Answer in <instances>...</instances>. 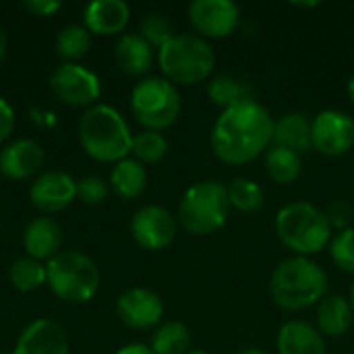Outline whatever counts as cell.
<instances>
[{
	"label": "cell",
	"mask_w": 354,
	"mask_h": 354,
	"mask_svg": "<svg viewBox=\"0 0 354 354\" xmlns=\"http://www.w3.org/2000/svg\"><path fill=\"white\" fill-rule=\"evenodd\" d=\"M274 124L270 110L255 100L241 102L222 110L209 133V145L216 158L228 166H243L266 153L274 143Z\"/></svg>",
	"instance_id": "cell-1"
},
{
	"label": "cell",
	"mask_w": 354,
	"mask_h": 354,
	"mask_svg": "<svg viewBox=\"0 0 354 354\" xmlns=\"http://www.w3.org/2000/svg\"><path fill=\"white\" fill-rule=\"evenodd\" d=\"M270 295L284 311H303L319 305L328 295V276L313 259L295 255L272 272Z\"/></svg>",
	"instance_id": "cell-2"
},
{
	"label": "cell",
	"mask_w": 354,
	"mask_h": 354,
	"mask_svg": "<svg viewBox=\"0 0 354 354\" xmlns=\"http://www.w3.org/2000/svg\"><path fill=\"white\" fill-rule=\"evenodd\" d=\"M79 141L89 158L104 164H116L129 158L133 135L118 110L108 104H95L79 120Z\"/></svg>",
	"instance_id": "cell-3"
},
{
	"label": "cell",
	"mask_w": 354,
	"mask_h": 354,
	"mask_svg": "<svg viewBox=\"0 0 354 354\" xmlns=\"http://www.w3.org/2000/svg\"><path fill=\"white\" fill-rule=\"evenodd\" d=\"M158 62L168 79L174 85H195L205 81L216 66V52L212 44L195 33H174L158 50Z\"/></svg>",
	"instance_id": "cell-4"
},
{
	"label": "cell",
	"mask_w": 354,
	"mask_h": 354,
	"mask_svg": "<svg viewBox=\"0 0 354 354\" xmlns=\"http://www.w3.org/2000/svg\"><path fill=\"white\" fill-rule=\"evenodd\" d=\"M276 232L280 243L299 257L315 255L332 241V226L326 214L307 201H295L280 207Z\"/></svg>",
	"instance_id": "cell-5"
},
{
	"label": "cell",
	"mask_w": 354,
	"mask_h": 354,
	"mask_svg": "<svg viewBox=\"0 0 354 354\" xmlns=\"http://www.w3.org/2000/svg\"><path fill=\"white\" fill-rule=\"evenodd\" d=\"M230 216L228 187L218 180H201L189 187L178 203L180 226L195 234L207 236L218 232Z\"/></svg>",
	"instance_id": "cell-6"
},
{
	"label": "cell",
	"mask_w": 354,
	"mask_h": 354,
	"mask_svg": "<svg viewBox=\"0 0 354 354\" xmlns=\"http://www.w3.org/2000/svg\"><path fill=\"white\" fill-rule=\"evenodd\" d=\"M46 270L50 290L64 303H87L100 288V270L81 251H60L46 263Z\"/></svg>",
	"instance_id": "cell-7"
},
{
	"label": "cell",
	"mask_w": 354,
	"mask_h": 354,
	"mask_svg": "<svg viewBox=\"0 0 354 354\" xmlns=\"http://www.w3.org/2000/svg\"><path fill=\"white\" fill-rule=\"evenodd\" d=\"M131 112L145 131H164L180 116V95L164 77L141 79L131 93Z\"/></svg>",
	"instance_id": "cell-8"
},
{
	"label": "cell",
	"mask_w": 354,
	"mask_h": 354,
	"mask_svg": "<svg viewBox=\"0 0 354 354\" xmlns=\"http://www.w3.org/2000/svg\"><path fill=\"white\" fill-rule=\"evenodd\" d=\"M50 89L66 106L91 108L95 106L102 93V83H100V77L87 66H81L77 62H64L52 73Z\"/></svg>",
	"instance_id": "cell-9"
},
{
	"label": "cell",
	"mask_w": 354,
	"mask_h": 354,
	"mask_svg": "<svg viewBox=\"0 0 354 354\" xmlns=\"http://www.w3.org/2000/svg\"><path fill=\"white\" fill-rule=\"evenodd\" d=\"M311 143L324 156L338 158L354 147V118L342 110H324L311 120Z\"/></svg>",
	"instance_id": "cell-10"
},
{
	"label": "cell",
	"mask_w": 354,
	"mask_h": 354,
	"mask_svg": "<svg viewBox=\"0 0 354 354\" xmlns=\"http://www.w3.org/2000/svg\"><path fill=\"white\" fill-rule=\"evenodd\" d=\"M187 15L193 29L205 39L228 37L241 23V8L232 0H195Z\"/></svg>",
	"instance_id": "cell-11"
},
{
	"label": "cell",
	"mask_w": 354,
	"mask_h": 354,
	"mask_svg": "<svg viewBox=\"0 0 354 354\" xmlns=\"http://www.w3.org/2000/svg\"><path fill=\"white\" fill-rule=\"evenodd\" d=\"M131 234L141 249L162 251L170 247L176 236V220L162 205H145L135 212L131 220Z\"/></svg>",
	"instance_id": "cell-12"
},
{
	"label": "cell",
	"mask_w": 354,
	"mask_h": 354,
	"mask_svg": "<svg viewBox=\"0 0 354 354\" xmlns=\"http://www.w3.org/2000/svg\"><path fill=\"white\" fill-rule=\"evenodd\" d=\"M29 199L44 214L62 212L77 199V180L62 170H48L31 183Z\"/></svg>",
	"instance_id": "cell-13"
},
{
	"label": "cell",
	"mask_w": 354,
	"mask_h": 354,
	"mask_svg": "<svg viewBox=\"0 0 354 354\" xmlns=\"http://www.w3.org/2000/svg\"><path fill=\"white\" fill-rule=\"evenodd\" d=\"M116 313L131 330H151L164 315V303L149 288H129L118 297Z\"/></svg>",
	"instance_id": "cell-14"
},
{
	"label": "cell",
	"mask_w": 354,
	"mask_h": 354,
	"mask_svg": "<svg viewBox=\"0 0 354 354\" xmlns=\"http://www.w3.org/2000/svg\"><path fill=\"white\" fill-rule=\"evenodd\" d=\"M44 162L46 153L33 139H17L0 149V172L8 180H27L35 176Z\"/></svg>",
	"instance_id": "cell-15"
},
{
	"label": "cell",
	"mask_w": 354,
	"mask_h": 354,
	"mask_svg": "<svg viewBox=\"0 0 354 354\" xmlns=\"http://www.w3.org/2000/svg\"><path fill=\"white\" fill-rule=\"evenodd\" d=\"M10 354H71L64 330L52 319L31 322L19 336Z\"/></svg>",
	"instance_id": "cell-16"
},
{
	"label": "cell",
	"mask_w": 354,
	"mask_h": 354,
	"mask_svg": "<svg viewBox=\"0 0 354 354\" xmlns=\"http://www.w3.org/2000/svg\"><path fill=\"white\" fill-rule=\"evenodd\" d=\"M23 247L27 257L35 261H50L62 251V228L50 216L33 218L23 232Z\"/></svg>",
	"instance_id": "cell-17"
},
{
	"label": "cell",
	"mask_w": 354,
	"mask_h": 354,
	"mask_svg": "<svg viewBox=\"0 0 354 354\" xmlns=\"http://www.w3.org/2000/svg\"><path fill=\"white\" fill-rule=\"evenodd\" d=\"M131 19V8L124 0H93L85 6V29L95 35L120 33Z\"/></svg>",
	"instance_id": "cell-18"
},
{
	"label": "cell",
	"mask_w": 354,
	"mask_h": 354,
	"mask_svg": "<svg viewBox=\"0 0 354 354\" xmlns=\"http://www.w3.org/2000/svg\"><path fill=\"white\" fill-rule=\"evenodd\" d=\"M278 354H326V340L317 328L307 322H286L278 332Z\"/></svg>",
	"instance_id": "cell-19"
},
{
	"label": "cell",
	"mask_w": 354,
	"mask_h": 354,
	"mask_svg": "<svg viewBox=\"0 0 354 354\" xmlns=\"http://www.w3.org/2000/svg\"><path fill=\"white\" fill-rule=\"evenodd\" d=\"M114 60L122 73L141 77L153 64V48L139 33H124L114 46Z\"/></svg>",
	"instance_id": "cell-20"
},
{
	"label": "cell",
	"mask_w": 354,
	"mask_h": 354,
	"mask_svg": "<svg viewBox=\"0 0 354 354\" xmlns=\"http://www.w3.org/2000/svg\"><path fill=\"white\" fill-rule=\"evenodd\" d=\"M353 305L340 295H326L317 305V328L322 334L340 338L353 326Z\"/></svg>",
	"instance_id": "cell-21"
},
{
	"label": "cell",
	"mask_w": 354,
	"mask_h": 354,
	"mask_svg": "<svg viewBox=\"0 0 354 354\" xmlns=\"http://www.w3.org/2000/svg\"><path fill=\"white\" fill-rule=\"evenodd\" d=\"M274 145L305 153L313 149L311 143V120L303 112H288L274 124Z\"/></svg>",
	"instance_id": "cell-22"
},
{
	"label": "cell",
	"mask_w": 354,
	"mask_h": 354,
	"mask_svg": "<svg viewBox=\"0 0 354 354\" xmlns=\"http://www.w3.org/2000/svg\"><path fill=\"white\" fill-rule=\"evenodd\" d=\"M110 187L120 199H137L147 189V170L133 158L114 164L110 172Z\"/></svg>",
	"instance_id": "cell-23"
},
{
	"label": "cell",
	"mask_w": 354,
	"mask_h": 354,
	"mask_svg": "<svg viewBox=\"0 0 354 354\" xmlns=\"http://www.w3.org/2000/svg\"><path fill=\"white\" fill-rule=\"evenodd\" d=\"M266 170L274 183L292 185L303 172V158H301V153H297L292 149L272 145L266 151Z\"/></svg>",
	"instance_id": "cell-24"
},
{
	"label": "cell",
	"mask_w": 354,
	"mask_h": 354,
	"mask_svg": "<svg viewBox=\"0 0 354 354\" xmlns=\"http://www.w3.org/2000/svg\"><path fill=\"white\" fill-rule=\"evenodd\" d=\"M149 348L153 354H187L191 348V330L180 322L162 324L153 332Z\"/></svg>",
	"instance_id": "cell-25"
},
{
	"label": "cell",
	"mask_w": 354,
	"mask_h": 354,
	"mask_svg": "<svg viewBox=\"0 0 354 354\" xmlns=\"http://www.w3.org/2000/svg\"><path fill=\"white\" fill-rule=\"evenodd\" d=\"M228 199H230V207H234L243 214H255L263 207L266 193L259 183L247 178V176H241L228 185Z\"/></svg>",
	"instance_id": "cell-26"
},
{
	"label": "cell",
	"mask_w": 354,
	"mask_h": 354,
	"mask_svg": "<svg viewBox=\"0 0 354 354\" xmlns=\"http://www.w3.org/2000/svg\"><path fill=\"white\" fill-rule=\"evenodd\" d=\"M8 280H10V284L17 290H21V292H33V290L41 288L44 284H48L46 263L35 261L31 257L17 259L10 266V270H8Z\"/></svg>",
	"instance_id": "cell-27"
},
{
	"label": "cell",
	"mask_w": 354,
	"mask_h": 354,
	"mask_svg": "<svg viewBox=\"0 0 354 354\" xmlns=\"http://www.w3.org/2000/svg\"><path fill=\"white\" fill-rule=\"evenodd\" d=\"M207 95H209L212 104L220 106L222 110H228L232 106H239L241 102L251 100L247 85L241 83L239 79L230 77V75H218V77H214L207 83Z\"/></svg>",
	"instance_id": "cell-28"
},
{
	"label": "cell",
	"mask_w": 354,
	"mask_h": 354,
	"mask_svg": "<svg viewBox=\"0 0 354 354\" xmlns=\"http://www.w3.org/2000/svg\"><path fill=\"white\" fill-rule=\"evenodd\" d=\"M91 48V33L85 25H66L58 31L56 37V52L66 62L81 60Z\"/></svg>",
	"instance_id": "cell-29"
},
{
	"label": "cell",
	"mask_w": 354,
	"mask_h": 354,
	"mask_svg": "<svg viewBox=\"0 0 354 354\" xmlns=\"http://www.w3.org/2000/svg\"><path fill=\"white\" fill-rule=\"evenodd\" d=\"M131 153L139 164H158L168 153V141L158 131H141L139 135H133Z\"/></svg>",
	"instance_id": "cell-30"
},
{
	"label": "cell",
	"mask_w": 354,
	"mask_h": 354,
	"mask_svg": "<svg viewBox=\"0 0 354 354\" xmlns=\"http://www.w3.org/2000/svg\"><path fill=\"white\" fill-rule=\"evenodd\" d=\"M330 255L332 261L346 274H354V228L340 230L330 241Z\"/></svg>",
	"instance_id": "cell-31"
},
{
	"label": "cell",
	"mask_w": 354,
	"mask_h": 354,
	"mask_svg": "<svg viewBox=\"0 0 354 354\" xmlns=\"http://www.w3.org/2000/svg\"><path fill=\"white\" fill-rule=\"evenodd\" d=\"M139 35L151 46V48H162L166 41L174 37L172 25L164 15H147L141 25H139Z\"/></svg>",
	"instance_id": "cell-32"
},
{
	"label": "cell",
	"mask_w": 354,
	"mask_h": 354,
	"mask_svg": "<svg viewBox=\"0 0 354 354\" xmlns=\"http://www.w3.org/2000/svg\"><path fill=\"white\" fill-rule=\"evenodd\" d=\"M108 195H110V187L100 176H85V178L77 180V197L87 205L104 203L108 199Z\"/></svg>",
	"instance_id": "cell-33"
},
{
	"label": "cell",
	"mask_w": 354,
	"mask_h": 354,
	"mask_svg": "<svg viewBox=\"0 0 354 354\" xmlns=\"http://www.w3.org/2000/svg\"><path fill=\"white\" fill-rule=\"evenodd\" d=\"M324 214H326V218H328V222H330L332 230H334V228H338V232H340V230L351 228V224H353V218H354L353 205H351V203H346V201H342V199H338V201L330 203V207H328Z\"/></svg>",
	"instance_id": "cell-34"
},
{
	"label": "cell",
	"mask_w": 354,
	"mask_h": 354,
	"mask_svg": "<svg viewBox=\"0 0 354 354\" xmlns=\"http://www.w3.org/2000/svg\"><path fill=\"white\" fill-rule=\"evenodd\" d=\"M12 131H15V110L4 97H0V145L10 137Z\"/></svg>",
	"instance_id": "cell-35"
},
{
	"label": "cell",
	"mask_w": 354,
	"mask_h": 354,
	"mask_svg": "<svg viewBox=\"0 0 354 354\" xmlns=\"http://www.w3.org/2000/svg\"><path fill=\"white\" fill-rule=\"evenodd\" d=\"M23 6L35 17H52L60 10V2L56 0H25Z\"/></svg>",
	"instance_id": "cell-36"
},
{
	"label": "cell",
	"mask_w": 354,
	"mask_h": 354,
	"mask_svg": "<svg viewBox=\"0 0 354 354\" xmlns=\"http://www.w3.org/2000/svg\"><path fill=\"white\" fill-rule=\"evenodd\" d=\"M114 354H153V351L145 344H127Z\"/></svg>",
	"instance_id": "cell-37"
},
{
	"label": "cell",
	"mask_w": 354,
	"mask_h": 354,
	"mask_svg": "<svg viewBox=\"0 0 354 354\" xmlns=\"http://www.w3.org/2000/svg\"><path fill=\"white\" fill-rule=\"evenodd\" d=\"M4 54H6V33H4V29L0 27V60L4 58Z\"/></svg>",
	"instance_id": "cell-38"
},
{
	"label": "cell",
	"mask_w": 354,
	"mask_h": 354,
	"mask_svg": "<svg viewBox=\"0 0 354 354\" xmlns=\"http://www.w3.org/2000/svg\"><path fill=\"white\" fill-rule=\"evenodd\" d=\"M346 93H348V97H351V102L354 104V75L348 79V83H346Z\"/></svg>",
	"instance_id": "cell-39"
},
{
	"label": "cell",
	"mask_w": 354,
	"mask_h": 354,
	"mask_svg": "<svg viewBox=\"0 0 354 354\" xmlns=\"http://www.w3.org/2000/svg\"><path fill=\"white\" fill-rule=\"evenodd\" d=\"M239 354H268L266 351H261V348H245V351H241Z\"/></svg>",
	"instance_id": "cell-40"
},
{
	"label": "cell",
	"mask_w": 354,
	"mask_h": 354,
	"mask_svg": "<svg viewBox=\"0 0 354 354\" xmlns=\"http://www.w3.org/2000/svg\"><path fill=\"white\" fill-rule=\"evenodd\" d=\"M351 305H353V311H354V284H353V288H351Z\"/></svg>",
	"instance_id": "cell-41"
},
{
	"label": "cell",
	"mask_w": 354,
	"mask_h": 354,
	"mask_svg": "<svg viewBox=\"0 0 354 354\" xmlns=\"http://www.w3.org/2000/svg\"><path fill=\"white\" fill-rule=\"evenodd\" d=\"M187 354H207V353H203V351H189Z\"/></svg>",
	"instance_id": "cell-42"
}]
</instances>
